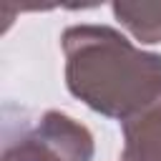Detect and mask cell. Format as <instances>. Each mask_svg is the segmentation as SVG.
Masks as SVG:
<instances>
[{
	"instance_id": "4",
	"label": "cell",
	"mask_w": 161,
	"mask_h": 161,
	"mask_svg": "<svg viewBox=\"0 0 161 161\" xmlns=\"http://www.w3.org/2000/svg\"><path fill=\"white\" fill-rule=\"evenodd\" d=\"M113 15L141 43H161V3H113Z\"/></svg>"
},
{
	"instance_id": "3",
	"label": "cell",
	"mask_w": 161,
	"mask_h": 161,
	"mask_svg": "<svg viewBox=\"0 0 161 161\" xmlns=\"http://www.w3.org/2000/svg\"><path fill=\"white\" fill-rule=\"evenodd\" d=\"M123 161H161V98L123 121Z\"/></svg>"
},
{
	"instance_id": "1",
	"label": "cell",
	"mask_w": 161,
	"mask_h": 161,
	"mask_svg": "<svg viewBox=\"0 0 161 161\" xmlns=\"http://www.w3.org/2000/svg\"><path fill=\"white\" fill-rule=\"evenodd\" d=\"M68 91L93 111L128 121L161 98V55L143 53L106 25L63 33Z\"/></svg>"
},
{
	"instance_id": "2",
	"label": "cell",
	"mask_w": 161,
	"mask_h": 161,
	"mask_svg": "<svg viewBox=\"0 0 161 161\" xmlns=\"http://www.w3.org/2000/svg\"><path fill=\"white\" fill-rule=\"evenodd\" d=\"M93 136L65 113L48 111L35 126L20 123L18 136L5 131L3 161H91Z\"/></svg>"
}]
</instances>
